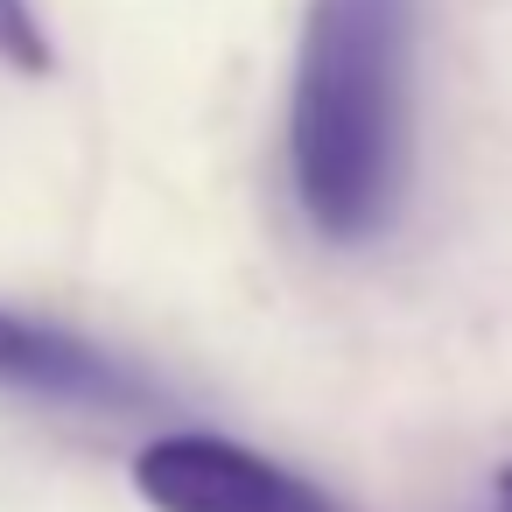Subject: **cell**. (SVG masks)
Here are the masks:
<instances>
[{
	"instance_id": "cell-1",
	"label": "cell",
	"mask_w": 512,
	"mask_h": 512,
	"mask_svg": "<svg viewBox=\"0 0 512 512\" xmlns=\"http://www.w3.org/2000/svg\"><path fill=\"white\" fill-rule=\"evenodd\" d=\"M288 176L302 218L337 246L393 218L407 176V0H309Z\"/></svg>"
},
{
	"instance_id": "cell-2",
	"label": "cell",
	"mask_w": 512,
	"mask_h": 512,
	"mask_svg": "<svg viewBox=\"0 0 512 512\" xmlns=\"http://www.w3.org/2000/svg\"><path fill=\"white\" fill-rule=\"evenodd\" d=\"M134 491L155 512H344L309 477L225 435H155L134 456Z\"/></svg>"
},
{
	"instance_id": "cell-3",
	"label": "cell",
	"mask_w": 512,
	"mask_h": 512,
	"mask_svg": "<svg viewBox=\"0 0 512 512\" xmlns=\"http://www.w3.org/2000/svg\"><path fill=\"white\" fill-rule=\"evenodd\" d=\"M0 386L36 393V400H71V407H141L148 386L106 358L92 337L57 330L43 316H15L0 309Z\"/></svg>"
},
{
	"instance_id": "cell-4",
	"label": "cell",
	"mask_w": 512,
	"mask_h": 512,
	"mask_svg": "<svg viewBox=\"0 0 512 512\" xmlns=\"http://www.w3.org/2000/svg\"><path fill=\"white\" fill-rule=\"evenodd\" d=\"M0 57H8L15 71H29V78L50 71V36H43L29 0H0Z\"/></svg>"
},
{
	"instance_id": "cell-5",
	"label": "cell",
	"mask_w": 512,
	"mask_h": 512,
	"mask_svg": "<svg viewBox=\"0 0 512 512\" xmlns=\"http://www.w3.org/2000/svg\"><path fill=\"white\" fill-rule=\"evenodd\" d=\"M491 512H512V463L491 477Z\"/></svg>"
}]
</instances>
